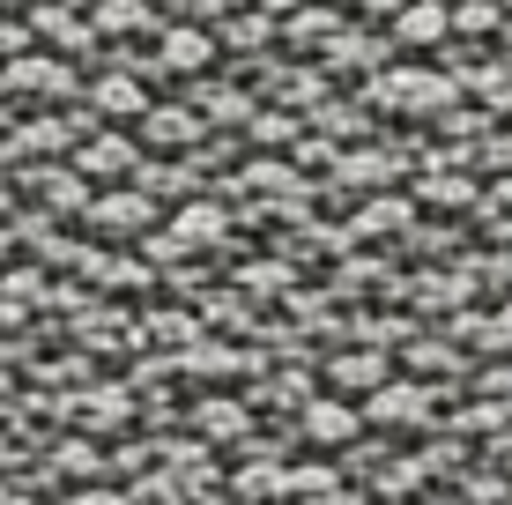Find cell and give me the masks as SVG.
I'll use <instances>...</instances> for the list:
<instances>
[{
  "label": "cell",
  "mask_w": 512,
  "mask_h": 505,
  "mask_svg": "<svg viewBox=\"0 0 512 505\" xmlns=\"http://www.w3.org/2000/svg\"><path fill=\"white\" fill-rule=\"evenodd\" d=\"M208 60V45L193 38V30H179V38H171V67H201Z\"/></svg>",
  "instance_id": "cell-1"
}]
</instances>
